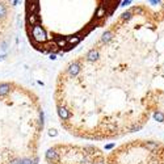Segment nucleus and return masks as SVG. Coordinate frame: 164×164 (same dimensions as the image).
Masks as SVG:
<instances>
[{"instance_id": "1", "label": "nucleus", "mask_w": 164, "mask_h": 164, "mask_svg": "<svg viewBox=\"0 0 164 164\" xmlns=\"http://www.w3.org/2000/svg\"><path fill=\"white\" fill-rule=\"evenodd\" d=\"M32 36H33V40H34L36 42H38V43H43V42L47 41L46 32H45V29L40 24L33 26V29H32Z\"/></svg>"}, {"instance_id": "2", "label": "nucleus", "mask_w": 164, "mask_h": 164, "mask_svg": "<svg viewBox=\"0 0 164 164\" xmlns=\"http://www.w3.org/2000/svg\"><path fill=\"white\" fill-rule=\"evenodd\" d=\"M80 70H82V66H80V63H78V62H74V63H71L68 67V75L70 76H76L80 72Z\"/></svg>"}, {"instance_id": "3", "label": "nucleus", "mask_w": 164, "mask_h": 164, "mask_svg": "<svg viewBox=\"0 0 164 164\" xmlns=\"http://www.w3.org/2000/svg\"><path fill=\"white\" fill-rule=\"evenodd\" d=\"M86 58H87V61H88V62H96L97 59L100 58L99 50H97V49H91V50L87 53Z\"/></svg>"}, {"instance_id": "4", "label": "nucleus", "mask_w": 164, "mask_h": 164, "mask_svg": "<svg viewBox=\"0 0 164 164\" xmlns=\"http://www.w3.org/2000/svg\"><path fill=\"white\" fill-rule=\"evenodd\" d=\"M58 159V152H57V148H49L46 151V160L47 161H55Z\"/></svg>"}, {"instance_id": "5", "label": "nucleus", "mask_w": 164, "mask_h": 164, "mask_svg": "<svg viewBox=\"0 0 164 164\" xmlns=\"http://www.w3.org/2000/svg\"><path fill=\"white\" fill-rule=\"evenodd\" d=\"M58 114H59V117H61V120H63V121L70 118V112L66 106H58Z\"/></svg>"}, {"instance_id": "6", "label": "nucleus", "mask_w": 164, "mask_h": 164, "mask_svg": "<svg viewBox=\"0 0 164 164\" xmlns=\"http://www.w3.org/2000/svg\"><path fill=\"white\" fill-rule=\"evenodd\" d=\"M9 91H11V86L8 83H1L0 84V96L7 95V93H9Z\"/></svg>"}, {"instance_id": "7", "label": "nucleus", "mask_w": 164, "mask_h": 164, "mask_svg": "<svg viewBox=\"0 0 164 164\" xmlns=\"http://www.w3.org/2000/svg\"><path fill=\"white\" fill-rule=\"evenodd\" d=\"M38 13H34V14H28V22L29 24H32V26H34V25H37L38 22Z\"/></svg>"}, {"instance_id": "8", "label": "nucleus", "mask_w": 164, "mask_h": 164, "mask_svg": "<svg viewBox=\"0 0 164 164\" xmlns=\"http://www.w3.org/2000/svg\"><path fill=\"white\" fill-rule=\"evenodd\" d=\"M112 38H113V32L112 30H106L103 34V37H101V42L106 43V42H109Z\"/></svg>"}, {"instance_id": "9", "label": "nucleus", "mask_w": 164, "mask_h": 164, "mask_svg": "<svg viewBox=\"0 0 164 164\" xmlns=\"http://www.w3.org/2000/svg\"><path fill=\"white\" fill-rule=\"evenodd\" d=\"M105 14H106V7H104V5H100V7L97 8V11H96V17L101 18V17H104Z\"/></svg>"}, {"instance_id": "10", "label": "nucleus", "mask_w": 164, "mask_h": 164, "mask_svg": "<svg viewBox=\"0 0 164 164\" xmlns=\"http://www.w3.org/2000/svg\"><path fill=\"white\" fill-rule=\"evenodd\" d=\"M57 46L58 47H66L67 46V38H63V37H57Z\"/></svg>"}, {"instance_id": "11", "label": "nucleus", "mask_w": 164, "mask_h": 164, "mask_svg": "<svg viewBox=\"0 0 164 164\" xmlns=\"http://www.w3.org/2000/svg\"><path fill=\"white\" fill-rule=\"evenodd\" d=\"M82 37L75 36V37H67V45H76L78 42H80Z\"/></svg>"}, {"instance_id": "12", "label": "nucleus", "mask_w": 164, "mask_h": 164, "mask_svg": "<svg viewBox=\"0 0 164 164\" xmlns=\"http://www.w3.org/2000/svg\"><path fill=\"white\" fill-rule=\"evenodd\" d=\"M7 16V7L3 3H0V18H4Z\"/></svg>"}, {"instance_id": "13", "label": "nucleus", "mask_w": 164, "mask_h": 164, "mask_svg": "<svg viewBox=\"0 0 164 164\" xmlns=\"http://www.w3.org/2000/svg\"><path fill=\"white\" fill-rule=\"evenodd\" d=\"M49 135H50V137H57V135H58V131L55 129H50L49 130Z\"/></svg>"}, {"instance_id": "14", "label": "nucleus", "mask_w": 164, "mask_h": 164, "mask_svg": "<svg viewBox=\"0 0 164 164\" xmlns=\"http://www.w3.org/2000/svg\"><path fill=\"white\" fill-rule=\"evenodd\" d=\"M20 164H34L32 159H21V163Z\"/></svg>"}, {"instance_id": "15", "label": "nucleus", "mask_w": 164, "mask_h": 164, "mask_svg": "<svg viewBox=\"0 0 164 164\" xmlns=\"http://www.w3.org/2000/svg\"><path fill=\"white\" fill-rule=\"evenodd\" d=\"M112 147H114V143H112V144H106V146H105V150H109V148H112Z\"/></svg>"}, {"instance_id": "16", "label": "nucleus", "mask_w": 164, "mask_h": 164, "mask_svg": "<svg viewBox=\"0 0 164 164\" xmlns=\"http://www.w3.org/2000/svg\"><path fill=\"white\" fill-rule=\"evenodd\" d=\"M1 49H3V50L7 49V42H3V43H1Z\"/></svg>"}, {"instance_id": "17", "label": "nucleus", "mask_w": 164, "mask_h": 164, "mask_svg": "<svg viewBox=\"0 0 164 164\" xmlns=\"http://www.w3.org/2000/svg\"><path fill=\"white\" fill-rule=\"evenodd\" d=\"M50 59H51V61H55V59H57V55L51 54V55H50Z\"/></svg>"}, {"instance_id": "18", "label": "nucleus", "mask_w": 164, "mask_h": 164, "mask_svg": "<svg viewBox=\"0 0 164 164\" xmlns=\"http://www.w3.org/2000/svg\"><path fill=\"white\" fill-rule=\"evenodd\" d=\"M92 164H104L103 160H100V161H92Z\"/></svg>"}, {"instance_id": "19", "label": "nucleus", "mask_w": 164, "mask_h": 164, "mask_svg": "<svg viewBox=\"0 0 164 164\" xmlns=\"http://www.w3.org/2000/svg\"><path fill=\"white\" fill-rule=\"evenodd\" d=\"M21 163V160H14V161H12L11 164H20Z\"/></svg>"}, {"instance_id": "20", "label": "nucleus", "mask_w": 164, "mask_h": 164, "mask_svg": "<svg viewBox=\"0 0 164 164\" xmlns=\"http://www.w3.org/2000/svg\"><path fill=\"white\" fill-rule=\"evenodd\" d=\"M5 57H7V55H0V61H3V59L5 58Z\"/></svg>"}]
</instances>
